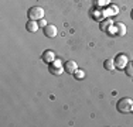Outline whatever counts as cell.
<instances>
[{
  "label": "cell",
  "instance_id": "cell-1",
  "mask_svg": "<svg viewBox=\"0 0 133 127\" xmlns=\"http://www.w3.org/2000/svg\"><path fill=\"white\" fill-rule=\"evenodd\" d=\"M116 110L119 113H132L133 112V99H130V97H122L116 103Z\"/></svg>",
  "mask_w": 133,
  "mask_h": 127
},
{
  "label": "cell",
  "instance_id": "cell-2",
  "mask_svg": "<svg viewBox=\"0 0 133 127\" xmlns=\"http://www.w3.org/2000/svg\"><path fill=\"white\" fill-rule=\"evenodd\" d=\"M44 11L41 7H30L27 11V16H28V20H36V21H40L41 18H44Z\"/></svg>",
  "mask_w": 133,
  "mask_h": 127
},
{
  "label": "cell",
  "instance_id": "cell-3",
  "mask_svg": "<svg viewBox=\"0 0 133 127\" xmlns=\"http://www.w3.org/2000/svg\"><path fill=\"white\" fill-rule=\"evenodd\" d=\"M64 65L61 64V61L59 59H54V61L50 64V72H51L52 75H61L62 72H64Z\"/></svg>",
  "mask_w": 133,
  "mask_h": 127
},
{
  "label": "cell",
  "instance_id": "cell-4",
  "mask_svg": "<svg viewBox=\"0 0 133 127\" xmlns=\"http://www.w3.org/2000/svg\"><path fill=\"white\" fill-rule=\"evenodd\" d=\"M113 61H115V66L116 68H119V69H125V66L128 65V57L125 55V54H118V55L115 57V59H113Z\"/></svg>",
  "mask_w": 133,
  "mask_h": 127
},
{
  "label": "cell",
  "instance_id": "cell-5",
  "mask_svg": "<svg viewBox=\"0 0 133 127\" xmlns=\"http://www.w3.org/2000/svg\"><path fill=\"white\" fill-rule=\"evenodd\" d=\"M113 21H112V18H105V20H102L99 23V28H101V31H103V33H110L112 31V28H113Z\"/></svg>",
  "mask_w": 133,
  "mask_h": 127
},
{
  "label": "cell",
  "instance_id": "cell-6",
  "mask_svg": "<svg viewBox=\"0 0 133 127\" xmlns=\"http://www.w3.org/2000/svg\"><path fill=\"white\" fill-rule=\"evenodd\" d=\"M43 33L45 37L48 38H54L57 36V33H58V30H57V27L54 24H47L45 27H43Z\"/></svg>",
  "mask_w": 133,
  "mask_h": 127
},
{
  "label": "cell",
  "instance_id": "cell-7",
  "mask_svg": "<svg viewBox=\"0 0 133 127\" xmlns=\"http://www.w3.org/2000/svg\"><path fill=\"white\" fill-rule=\"evenodd\" d=\"M64 69H65L66 74H72V75H74L75 71L78 69V64L75 62V61H72V59H69V61H65V64H64Z\"/></svg>",
  "mask_w": 133,
  "mask_h": 127
},
{
  "label": "cell",
  "instance_id": "cell-8",
  "mask_svg": "<svg viewBox=\"0 0 133 127\" xmlns=\"http://www.w3.org/2000/svg\"><path fill=\"white\" fill-rule=\"evenodd\" d=\"M41 58H43L44 62L51 64L54 59H55V52H54L52 50H45V51L43 52V55H41Z\"/></svg>",
  "mask_w": 133,
  "mask_h": 127
},
{
  "label": "cell",
  "instance_id": "cell-9",
  "mask_svg": "<svg viewBox=\"0 0 133 127\" xmlns=\"http://www.w3.org/2000/svg\"><path fill=\"white\" fill-rule=\"evenodd\" d=\"M113 30H115L116 36H125L126 34V25L123 23H115L113 24Z\"/></svg>",
  "mask_w": 133,
  "mask_h": 127
},
{
  "label": "cell",
  "instance_id": "cell-10",
  "mask_svg": "<svg viewBox=\"0 0 133 127\" xmlns=\"http://www.w3.org/2000/svg\"><path fill=\"white\" fill-rule=\"evenodd\" d=\"M38 27H40V24L36 20H28V23L26 24V30L28 33H36L38 30Z\"/></svg>",
  "mask_w": 133,
  "mask_h": 127
},
{
  "label": "cell",
  "instance_id": "cell-11",
  "mask_svg": "<svg viewBox=\"0 0 133 127\" xmlns=\"http://www.w3.org/2000/svg\"><path fill=\"white\" fill-rule=\"evenodd\" d=\"M103 68H105L106 71H113V69H116L115 61H113V59H105V62H103Z\"/></svg>",
  "mask_w": 133,
  "mask_h": 127
},
{
  "label": "cell",
  "instance_id": "cell-12",
  "mask_svg": "<svg viewBox=\"0 0 133 127\" xmlns=\"http://www.w3.org/2000/svg\"><path fill=\"white\" fill-rule=\"evenodd\" d=\"M105 11H106V13H105V16H109V14H112V16H113V14H118V13H119V9H118V6L110 4Z\"/></svg>",
  "mask_w": 133,
  "mask_h": 127
},
{
  "label": "cell",
  "instance_id": "cell-13",
  "mask_svg": "<svg viewBox=\"0 0 133 127\" xmlns=\"http://www.w3.org/2000/svg\"><path fill=\"white\" fill-rule=\"evenodd\" d=\"M125 74L129 78H133V62H128V65L125 66Z\"/></svg>",
  "mask_w": 133,
  "mask_h": 127
},
{
  "label": "cell",
  "instance_id": "cell-14",
  "mask_svg": "<svg viewBox=\"0 0 133 127\" xmlns=\"http://www.w3.org/2000/svg\"><path fill=\"white\" fill-rule=\"evenodd\" d=\"M74 76H75V79H84L85 72L82 71V69H77V71H75V74H74Z\"/></svg>",
  "mask_w": 133,
  "mask_h": 127
},
{
  "label": "cell",
  "instance_id": "cell-15",
  "mask_svg": "<svg viewBox=\"0 0 133 127\" xmlns=\"http://www.w3.org/2000/svg\"><path fill=\"white\" fill-rule=\"evenodd\" d=\"M38 24H40V27H45V25H47V21L44 20V18H41V20L38 21Z\"/></svg>",
  "mask_w": 133,
  "mask_h": 127
},
{
  "label": "cell",
  "instance_id": "cell-16",
  "mask_svg": "<svg viewBox=\"0 0 133 127\" xmlns=\"http://www.w3.org/2000/svg\"><path fill=\"white\" fill-rule=\"evenodd\" d=\"M101 3H103V4H105V3H108V0H101Z\"/></svg>",
  "mask_w": 133,
  "mask_h": 127
},
{
  "label": "cell",
  "instance_id": "cell-17",
  "mask_svg": "<svg viewBox=\"0 0 133 127\" xmlns=\"http://www.w3.org/2000/svg\"><path fill=\"white\" fill-rule=\"evenodd\" d=\"M130 17H132V20H133V10H132V13H130Z\"/></svg>",
  "mask_w": 133,
  "mask_h": 127
}]
</instances>
